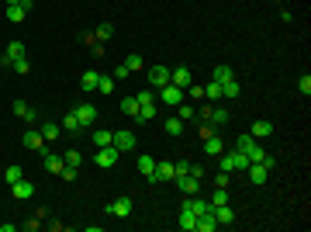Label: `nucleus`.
<instances>
[{"instance_id":"1","label":"nucleus","mask_w":311,"mask_h":232,"mask_svg":"<svg viewBox=\"0 0 311 232\" xmlns=\"http://www.w3.org/2000/svg\"><path fill=\"white\" fill-rule=\"evenodd\" d=\"M183 101H187V90H180L173 83H166V87L156 90V104H163V108H170V111H173L176 104H183Z\"/></svg>"},{"instance_id":"2","label":"nucleus","mask_w":311,"mask_h":232,"mask_svg":"<svg viewBox=\"0 0 311 232\" xmlns=\"http://www.w3.org/2000/svg\"><path fill=\"white\" fill-rule=\"evenodd\" d=\"M21 142H24V149H31V153H42V149H45V136H42V128H28V132L21 136Z\"/></svg>"},{"instance_id":"3","label":"nucleus","mask_w":311,"mask_h":232,"mask_svg":"<svg viewBox=\"0 0 311 232\" xmlns=\"http://www.w3.org/2000/svg\"><path fill=\"white\" fill-rule=\"evenodd\" d=\"M73 115H76L80 128H90V125L97 121V108H94V104H80V108H73Z\"/></svg>"},{"instance_id":"4","label":"nucleus","mask_w":311,"mask_h":232,"mask_svg":"<svg viewBox=\"0 0 311 232\" xmlns=\"http://www.w3.org/2000/svg\"><path fill=\"white\" fill-rule=\"evenodd\" d=\"M118 156H121V149H118V146H104V149H97V153H94V163H97V167H114Z\"/></svg>"},{"instance_id":"5","label":"nucleus","mask_w":311,"mask_h":232,"mask_svg":"<svg viewBox=\"0 0 311 232\" xmlns=\"http://www.w3.org/2000/svg\"><path fill=\"white\" fill-rule=\"evenodd\" d=\"M170 83L180 87V90H187V87L194 83V73H190L187 66H176V70H170Z\"/></svg>"},{"instance_id":"6","label":"nucleus","mask_w":311,"mask_h":232,"mask_svg":"<svg viewBox=\"0 0 311 232\" xmlns=\"http://www.w3.org/2000/svg\"><path fill=\"white\" fill-rule=\"evenodd\" d=\"M42 167H45L49 174H56V177H59V170L66 167V159H62L59 153H52V149H42Z\"/></svg>"},{"instance_id":"7","label":"nucleus","mask_w":311,"mask_h":232,"mask_svg":"<svg viewBox=\"0 0 311 232\" xmlns=\"http://www.w3.org/2000/svg\"><path fill=\"white\" fill-rule=\"evenodd\" d=\"M24 52H28V49H24V42H11V45L4 49V56H0V66H11L14 59H24Z\"/></svg>"},{"instance_id":"8","label":"nucleus","mask_w":311,"mask_h":232,"mask_svg":"<svg viewBox=\"0 0 311 232\" xmlns=\"http://www.w3.org/2000/svg\"><path fill=\"white\" fill-rule=\"evenodd\" d=\"M166 83H170V66H152V70H149V87L159 90V87H166Z\"/></svg>"},{"instance_id":"9","label":"nucleus","mask_w":311,"mask_h":232,"mask_svg":"<svg viewBox=\"0 0 311 232\" xmlns=\"http://www.w3.org/2000/svg\"><path fill=\"white\" fill-rule=\"evenodd\" d=\"M107 215H114V218L132 215V197H114V201H107Z\"/></svg>"},{"instance_id":"10","label":"nucleus","mask_w":311,"mask_h":232,"mask_svg":"<svg viewBox=\"0 0 311 232\" xmlns=\"http://www.w3.org/2000/svg\"><path fill=\"white\" fill-rule=\"evenodd\" d=\"M135 132L132 128H121V132H114V146L121 149V153H128V149H135Z\"/></svg>"},{"instance_id":"11","label":"nucleus","mask_w":311,"mask_h":232,"mask_svg":"<svg viewBox=\"0 0 311 232\" xmlns=\"http://www.w3.org/2000/svg\"><path fill=\"white\" fill-rule=\"evenodd\" d=\"M246 174H249V184L263 187V184H266V177H270V170H266L263 163H249V167H246Z\"/></svg>"},{"instance_id":"12","label":"nucleus","mask_w":311,"mask_h":232,"mask_svg":"<svg viewBox=\"0 0 311 232\" xmlns=\"http://www.w3.org/2000/svg\"><path fill=\"white\" fill-rule=\"evenodd\" d=\"M176 187H180L183 194H201V177H194V174L176 177Z\"/></svg>"},{"instance_id":"13","label":"nucleus","mask_w":311,"mask_h":232,"mask_svg":"<svg viewBox=\"0 0 311 232\" xmlns=\"http://www.w3.org/2000/svg\"><path fill=\"white\" fill-rule=\"evenodd\" d=\"M14 115H18V118H24L28 125H31V121H38V111H35L31 104H24V101H14Z\"/></svg>"},{"instance_id":"14","label":"nucleus","mask_w":311,"mask_h":232,"mask_svg":"<svg viewBox=\"0 0 311 232\" xmlns=\"http://www.w3.org/2000/svg\"><path fill=\"white\" fill-rule=\"evenodd\" d=\"M11 191H14V197H21V201H28V197H31V194H35V184H31V180H24V177H21L18 184H11Z\"/></svg>"},{"instance_id":"15","label":"nucleus","mask_w":311,"mask_h":232,"mask_svg":"<svg viewBox=\"0 0 311 232\" xmlns=\"http://www.w3.org/2000/svg\"><path fill=\"white\" fill-rule=\"evenodd\" d=\"M204 153H208V156H221V153H225V142H221V136H218V132L204 139Z\"/></svg>"},{"instance_id":"16","label":"nucleus","mask_w":311,"mask_h":232,"mask_svg":"<svg viewBox=\"0 0 311 232\" xmlns=\"http://www.w3.org/2000/svg\"><path fill=\"white\" fill-rule=\"evenodd\" d=\"M111 35H114V24L107 21V24H100V28L94 31V35H83V42H107Z\"/></svg>"},{"instance_id":"17","label":"nucleus","mask_w":311,"mask_h":232,"mask_svg":"<svg viewBox=\"0 0 311 232\" xmlns=\"http://www.w3.org/2000/svg\"><path fill=\"white\" fill-rule=\"evenodd\" d=\"M208 121L214 128H221V125H228V111L225 108H208Z\"/></svg>"},{"instance_id":"18","label":"nucleus","mask_w":311,"mask_h":232,"mask_svg":"<svg viewBox=\"0 0 311 232\" xmlns=\"http://www.w3.org/2000/svg\"><path fill=\"white\" fill-rule=\"evenodd\" d=\"M97 70H87V73H83V80H80V87H83V94H94V90H97Z\"/></svg>"},{"instance_id":"19","label":"nucleus","mask_w":311,"mask_h":232,"mask_svg":"<svg viewBox=\"0 0 311 232\" xmlns=\"http://www.w3.org/2000/svg\"><path fill=\"white\" fill-rule=\"evenodd\" d=\"M214 218H218V225H232V222H235V212L228 208V205H218V208H214Z\"/></svg>"},{"instance_id":"20","label":"nucleus","mask_w":311,"mask_h":232,"mask_svg":"<svg viewBox=\"0 0 311 232\" xmlns=\"http://www.w3.org/2000/svg\"><path fill=\"white\" fill-rule=\"evenodd\" d=\"M4 14H7V21H14V24H21V21L28 18V11H24L21 4H7V11H4Z\"/></svg>"},{"instance_id":"21","label":"nucleus","mask_w":311,"mask_h":232,"mask_svg":"<svg viewBox=\"0 0 311 232\" xmlns=\"http://www.w3.org/2000/svg\"><path fill=\"white\" fill-rule=\"evenodd\" d=\"M183 232H197V215H190V212H183L180 208V222H176Z\"/></svg>"},{"instance_id":"22","label":"nucleus","mask_w":311,"mask_h":232,"mask_svg":"<svg viewBox=\"0 0 311 232\" xmlns=\"http://www.w3.org/2000/svg\"><path fill=\"white\" fill-rule=\"evenodd\" d=\"M90 139H94V146H97V149H104V146H114V132H104V128H97Z\"/></svg>"},{"instance_id":"23","label":"nucleus","mask_w":311,"mask_h":232,"mask_svg":"<svg viewBox=\"0 0 311 232\" xmlns=\"http://www.w3.org/2000/svg\"><path fill=\"white\" fill-rule=\"evenodd\" d=\"M173 111H176V118H180V121H190V118L197 115V108H194V104H190V101H183V104H176Z\"/></svg>"},{"instance_id":"24","label":"nucleus","mask_w":311,"mask_h":232,"mask_svg":"<svg viewBox=\"0 0 311 232\" xmlns=\"http://www.w3.org/2000/svg\"><path fill=\"white\" fill-rule=\"evenodd\" d=\"M59 132H62V125H59V121H42V136H45V142L59 139Z\"/></svg>"},{"instance_id":"25","label":"nucleus","mask_w":311,"mask_h":232,"mask_svg":"<svg viewBox=\"0 0 311 232\" xmlns=\"http://www.w3.org/2000/svg\"><path fill=\"white\" fill-rule=\"evenodd\" d=\"M249 136H253V139H270L273 136V125H270V121H256Z\"/></svg>"},{"instance_id":"26","label":"nucleus","mask_w":311,"mask_h":232,"mask_svg":"<svg viewBox=\"0 0 311 232\" xmlns=\"http://www.w3.org/2000/svg\"><path fill=\"white\" fill-rule=\"evenodd\" d=\"M118 108H121V115L138 118V101H135V97H121V104H118Z\"/></svg>"},{"instance_id":"27","label":"nucleus","mask_w":311,"mask_h":232,"mask_svg":"<svg viewBox=\"0 0 311 232\" xmlns=\"http://www.w3.org/2000/svg\"><path fill=\"white\" fill-rule=\"evenodd\" d=\"M59 125H62V132H69V136H80V121H76V115H73V111L62 118Z\"/></svg>"},{"instance_id":"28","label":"nucleus","mask_w":311,"mask_h":232,"mask_svg":"<svg viewBox=\"0 0 311 232\" xmlns=\"http://www.w3.org/2000/svg\"><path fill=\"white\" fill-rule=\"evenodd\" d=\"M263 156H266V149H263L259 142H253V146L246 149V159H249V163H263Z\"/></svg>"},{"instance_id":"29","label":"nucleus","mask_w":311,"mask_h":232,"mask_svg":"<svg viewBox=\"0 0 311 232\" xmlns=\"http://www.w3.org/2000/svg\"><path fill=\"white\" fill-rule=\"evenodd\" d=\"M138 101V108H145V104H156V90L152 87H145V90H138V94H132Z\"/></svg>"},{"instance_id":"30","label":"nucleus","mask_w":311,"mask_h":232,"mask_svg":"<svg viewBox=\"0 0 311 232\" xmlns=\"http://www.w3.org/2000/svg\"><path fill=\"white\" fill-rule=\"evenodd\" d=\"M235 73H232V66H228V62H218V66H214V80H218V83H225V80H232Z\"/></svg>"},{"instance_id":"31","label":"nucleus","mask_w":311,"mask_h":232,"mask_svg":"<svg viewBox=\"0 0 311 232\" xmlns=\"http://www.w3.org/2000/svg\"><path fill=\"white\" fill-rule=\"evenodd\" d=\"M152 170H156V159H152V156H145V153H142V156H138V174H142V177H149Z\"/></svg>"},{"instance_id":"32","label":"nucleus","mask_w":311,"mask_h":232,"mask_svg":"<svg viewBox=\"0 0 311 232\" xmlns=\"http://www.w3.org/2000/svg\"><path fill=\"white\" fill-rule=\"evenodd\" d=\"M114 87H118L114 77H104V73L97 77V90H100V94H107V97H111V90H114Z\"/></svg>"},{"instance_id":"33","label":"nucleus","mask_w":311,"mask_h":232,"mask_svg":"<svg viewBox=\"0 0 311 232\" xmlns=\"http://www.w3.org/2000/svg\"><path fill=\"white\" fill-rule=\"evenodd\" d=\"M221 97H239V80H225V83H221Z\"/></svg>"},{"instance_id":"34","label":"nucleus","mask_w":311,"mask_h":232,"mask_svg":"<svg viewBox=\"0 0 311 232\" xmlns=\"http://www.w3.org/2000/svg\"><path fill=\"white\" fill-rule=\"evenodd\" d=\"M11 70H14V73H21V77H28V73H31V62H28V56H24V59H14V62H11Z\"/></svg>"},{"instance_id":"35","label":"nucleus","mask_w":311,"mask_h":232,"mask_svg":"<svg viewBox=\"0 0 311 232\" xmlns=\"http://www.w3.org/2000/svg\"><path fill=\"white\" fill-rule=\"evenodd\" d=\"M166 136H183V121L180 118H166Z\"/></svg>"},{"instance_id":"36","label":"nucleus","mask_w":311,"mask_h":232,"mask_svg":"<svg viewBox=\"0 0 311 232\" xmlns=\"http://www.w3.org/2000/svg\"><path fill=\"white\" fill-rule=\"evenodd\" d=\"M159 115V104H145V108H138V121H149V118Z\"/></svg>"},{"instance_id":"37","label":"nucleus","mask_w":311,"mask_h":232,"mask_svg":"<svg viewBox=\"0 0 311 232\" xmlns=\"http://www.w3.org/2000/svg\"><path fill=\"white\" fill-rule=\"evenodd\" d=\"M204 97H208V101H221V83H218V80L208 83V87H204Z\"/></svg>"},{"instance_id":"38","label":"nucleus","mask_w":311,"mask_h":232,"mask_svg":"<svg viewBox=\"0 0 311 232\" xmlns=\"http://www.w3.org/2000/svg\"><path fill=\"white\" fill-rule=\"evenodd\" d=\"M21 177H24V170H21V167H7V170H4V180H7V184H18Z\"/></svg>"},{"instance_id":"39","label":"nucleus","mask_w":311,"mask_h":232,"mask_svg":"<svg viewBox=\"0 0 311 232\" xmlns=\"http://www.w3.org/2000/svg\"><path fill=\"white\" fill-rule=\"evenodd\" d=\"M62 159H66V167H83V156H80L76 149H69V153H62Z\"/></svg>"},{"instance_id":"40","label":"nucleus","mask_w":311,"mask_h":232,"mask_svg":"<svg viewBox=\"0 0 311 232\" xmlns=\"http://www.w3.org/2000/svg\"><path fill=\"white\" fill-rule=\"evenodd\" d=\"M125 66H128V73H138L145 62H142V56H128V59H125Z\"/></svg>"},{"instance_id":"41","label":"nucleus","mask_w":311,"mask_h":232,"mask_svg":"<svg viewBox=\"0 0 311 232\" xmlns=\"http://www.w3.org/2000/svg\"><path fill=\"white\" fill-rule=\"evenodd\" d=\"M253 142H256L253 136H239V139H235V149H239V153H246V149H249Z\"/></svg>"},{"instance_id":"42","label":"nucleus","mask_w":311,"mask_h":232,"mask_svg":"<svg viewBox=\"0 0 311 232\" xmlns=\"http://www.w3.org/2000/svg\"><path fill=\"white\" fill-rule=\"evenodd\" d=\"M59 177H62V180H76V177H80V167H62V170H59Z\"/></svg>"},{"instance_id":"43","label":"nucleus","mask_w":311,"mask_h":232,"mask_svg":"<svg viewBox=\"0 0 311 232\" xmlns=\"http://www.w3.org/2000/svg\"><path fill=\"white\" fill-rule=\"evenodd\" d=\"M211 205H214V208H218V205H228V191H225V187H218V194L211 197Z\"/></svg>"},{"instance_id":"44","label":"nucleus","mask_w":311,"mask_h":232,"mask_svg":"<svg viewBox=\"0 0 311 232\" xmlns=\"http://www.w3.org/2000/svg\"><path fill=\"white\" fill-rule=\"evenodd\" d=\"M297 90H301V94H304V97L311 94V77H308V73H304V77L297 80Z\"/></svg>"},{"instance_id":"45","label":"nucleus","mask_w":311,"mask_h":232,"mask_svg":"<svg viewBox=\"0 0 311 232\" xmlns=\"http://www.w3.org/2000/svg\"><path fill=\"white\" fill-rule=\"evenodd\" d=\"M187 94L194 97V101H201V97H204V87H197V83H190V87H187Z\"/></svg>"},{"instance_id":"46","label":"nucleus","mask_w":311,"mask_h":232,"mask_svg":"<svg viewBox=\"0 0 311 232\" xmlns=\"http://www.w3.org/2000/svg\"><path fill=\"white\" fill-rule=\"evenodd\" d=\"M214 132H218V128H214L211 121H204V125H201V139H208V136H214Z\"/></svg>"},{"instance_id":"47","label":"nucleus","mask_w":311,"mask_h":232,"mask_svg":"<svg viewBox=\"0 0 311 232\" xmlns=\"http://www.w3.org/2000/svg\"><path fill=\"white\" fill-rule=\"evenodd\" d=\"M114 80H128V66H125V62L114 66Z\"/></svg>"},{"instance_id":"48","label":"nucleus","mask_w":311,"mask_h":232,"mask_svg":"<svg viewBox=\"0 0 311 232\" xmlns=\"http://www.w3.org/2000/svg\"><path fill=\"white\" fill-rule=\"evenodd\" d=\"M21 229H24V232H31V229H38V215H35V218H28V222H21Z\"/></svg>"},{"instance_id":"49","label":"nucleus","mask_w":311,"mask_h":232,"mask_svg":"<svg viewBox=\"0 0 311 232\" xmlns=\"http://www.w3.org/2000/svg\"><path fill=\"white\" fill-rule=\"evenodd\" d=\"M214 184H218V187H228V174H225V170H218V177H214Z\"/></svg>"},{"instance_id":"50","label":"nucleus","mask_w":311,"mask_h":232,"mask_svg":"<svg viewBox=\"0 0 311 232\" xmlns=\"http://www.w3.org/2000/svg\"><path fill=\"white\" fill-rule=\"evenodd\" d=\"M18 229H21L18 222H0V232H18Z\"/></svg>"},{"instance_id":"51","label":"nucleus","mask_w":311,"mask_h":232,"mask_svg":"<svg viewBox=\"0 0 311 232\" xmlns=\"http://www.w3.org/2000/svg\"><path fill=\"white\" fill-rule=\"evenodd\" d=\"M7 4H24V0H7Z\"/></svg>"}]
</instances>
